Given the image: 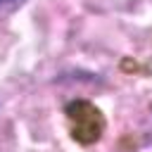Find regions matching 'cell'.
<instances>
[{
  "label": "cell",
  "instance_id": "6da1fadb",
  "mask_svg": "<svg viewBox=\"0 0 152 152\" xmlns=\"http://www.w3.org/2000/svg\"><path fill=\"white\" fill-rule=\"evenodd\" d=\"M26 0H0V12H12L17 7H21Z\"/></svg>",
  "mask_w": 152,
  "mask_h": 152
}]
</instances>
